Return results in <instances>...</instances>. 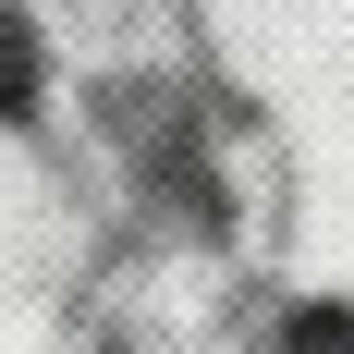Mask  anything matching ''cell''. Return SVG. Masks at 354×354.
Listing matches in <instances>:
<instances>
[{
    "label": "cell",
    "mask_w": 354,
    "mask_h": 354,
    "mask_svg": "<svg viewBox=\"0 0 354 354\" xmlns=\"http://www.w3.org/2000/svg\"><path fill=\"white\" fill-rule=\"evenodd\" d=\"M281 354H354V318H330V306H318V318H293Z\"/></svg>",
    "instance_id": "cell-2"
},
{
    "label": "cell",
    "mask_w": 354,
    "mask_h": 354,
    "mask_svg": "<svg viewBox=\"0 0 354 354\" xmlns=\"http://www.w3.org/2000/svg\"><path fill=\"white\" fill-rule=\"evenodd\" d=\"M25 98H37V73H25V25L0 12V110H25Z\"/></svg>",
    "instance_id": "cell-1"
}]
</instances>
